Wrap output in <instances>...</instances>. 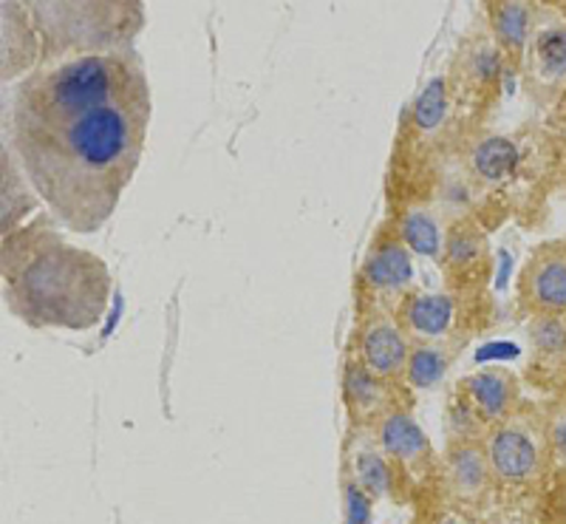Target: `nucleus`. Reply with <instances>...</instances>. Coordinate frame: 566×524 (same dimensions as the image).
Returning <instances> with one entry per match:
<instances>
[{
  "label": "nucleus",
  "mask_w": 566,
  "mask_h": 524,
  "mask_svg": "<svg viewBox=\"0 0 566 524\" xmlns=\"http://www.w3.org/2000/svg\"><path fill=\"white\" fill-rule=\"evenodd\" d=\"M371 507L374 499L346 473V480H343V522L371 524Z\"/></svg>",
  "instance_id": "26"
},
{
  "label": "nucleus",
  "mask_w": 566,
  "mask_h": 524,
  "mask_svg": "<svg viewBox=\"0 0 566 524\" xmlns=\"http://www.w3.org/2000/svg\"><path fill=\"white\" fill-rule=\"evenodd\" d=\"M482 448L499 491H524L535 488L549 471V448L544 434V415L522 406L515 415L504 417L484 431Z\"/></svg>",
  "instance_id": "4"
},
{
  "label": "nucleus",
  "mask_w": 566,
  "mask_h": 524,
  "mask_svg": "<svg viewBox=\"0 0 566 524\" xmlns=\"http://www.w3.org/2000/svg\"><path fill=\"white\" fill-rule=\"evenodd\" d=\"M527 85L538 99L555 97L566 85V20L547 14L535 18L533 38L524 52Z\"/></svg>",
  "instance_id": "12"
},
{
  "label": "nucleus",
  "mask_w": 566,
  "mask_h": 524,
  "mask_svg": "<svg viewBox=\"0 0 566 524\" xmlns=\"http://www.w3.org/2000/svg\"><path fill=\"white\" fill-rule=\"evenodd\" d=\"M371 434L377 446H380V451L388 457V462L397 468L402 485L422 488L428 480H437L439 453L408 408H391L371 428Z\"/></svg>",
  "instance_id": "6"
},
{
  "label": "nucleus",
  "mask_w": 566,
  "mask_h": 524,
  "mask_svg": "<svg viewBox=\"0 0 566 524\" xmlns=\"http://www.w3.org/2000/svg\"><path fill=\"white\" fill-rule=\"evenodd\" d=\"M457 406L462 420L473 422L476 437H482L490 426L502 422L524 406L518 377L499 366L473 371L457 386Z\"/></svg>",
  "instance_id": "9"
},
{
  "label": "nucleus",
  "mask_w": 566,
  "mask_h": 524,
  "mask_svg": "<svg viewBox=\"0 0 566 524\" xmlns=\"http://www.w3.org/2000/svg\"><path fill=\"white\" fill-rule=\"evenodd\" d=\"M34 188L29 185L27 174L20 170L12 150H3V235L14 233L23 227V219L38 208Z\"/></svg>",
  "instance_id": "21"
},
{
  "label": "nucleus",
  "mask_w": 566,
  "mask_h": 524,
  "mask_svg": "<svg viewBox=\"0 0 566 524\" xmlns=\"http://www.w3.org/2000/svg\"><path fill=\"white\" fill-rule=\"evenodd\" d=\"M515 295L530 317L566 315V241L535 247L518 275Z\"/></svg>",
  "instance_id": "10"
},
{
  "label": "nucleus",
  "mask_w": 566,
  "mask_h": 524,
  "mask_svg": "<svg viewBox=\"0 0 566 524\" xmlns=\"http://www.w3.org/2000/svg\"><path fill=\"white\" fill-rule=\"evenodd\" d=\"M413 340L399 326L391 312H371L363 315L354 332L352 355L380 380L406 386V369L411 360Z\"/></svg>",
  "instance_id": "8"
},
{
  "label": "nucleus",
  "mask_w": 566,
  "mask_h": 524,
  "mask_svg": "<svg viewBox=\"0 0 566 524\" xmlns=\"http://www.w3.org/2000/svg\"><path fill=\"white\" fill-rule=\"evenodd\" d=\"M453 355L442 344H413L411 360L406 369V386L417 391L437 389L444 375L451 371Z\"/></svg>",
  "instance_id": "23"
},
{
  "label": "nucleus",
  "mask_w": 566,
  "mask_h": 524,
  "mask_svg": "<svg viewBox=\"0 0 566 524\" xmlns=\"http://www.w3.org/2000/svg\"><path fill=\"white\" fill-rule=\"evenodd\" d=\"M457 310L453 292H424L411 286L394 301L391 315L413 344H442L457 326Z\"/></svg>",
  "instance_id": "13"
},
{
  "label": "nucleus",
  "mask_w": 566,
  "mask_h": 524,
  "mask_svg": "<svg viewBox=\"0 0 566 524\" xmlns=\"http://www.w3.org/2000/svg\"><path fill=\"white\" fill-rule=\"evenodd\" d=\"M530 340L541 366L566 371V315L530 317Z\"/></svg>",
  "instance_id": "24"
},
{
  "label": "nucleus",
  "mask_w": 566,
  "mask_h": 524,
  "mask_svg": "<svg viewBox=\"0 0 566 524\" xmlns=\"http://www.w3.org/2000/svg\"><path fill=\"white\" fill-rule=\"evenodd\" d=\"M504 63H507V57L493 40V34H484V38L470 40L468 45H462V54H459L451 74H448L453 99L464 97L470 103H476V99L488 103L502 85Z\"/></svg>",
  "instance_id": "15"
},
{
  "label": "nucleus",
  "mask_w": 566,
  "mask_h": 524,
  "mask_svg": "<svg viewBox=\"0 0 566 524\" xmlns=\"http://www.w3.org/2000/svg\"><path fill=\"white\" fill-rule=\"evenodd\" d=\"M0 272L9 312L32 329L88 332L108 312L105 261L63 239L49 219L3 235Z\"/></svg>",
  "instance_id": "2"
},
{
  "label": "nucleus",
  "mask_w": 566,
  "mask_h": 524,
  "mask_svg": "<svg viewBox=\"0 0 566 524\" xmlns=\"http://www.w3.org/2000/svg\"><path fill=\"white\" fill-rule=\"evenodd\" d=\"M150 85L134 49L34 69L12 91L7 148L57 224L94 233L139 168Z\"/></svg>",
  "instance_id": "1"
},
{
  "label": "nucleus",
  "mask_w": 566,
  "mask_h": 524,
  "mask_svg": "<svg viewBox=\"0 0 566 524\" xmlns=\"http://www.w3.org/2000/svg\"><path fill=\"white\" fill-rule=\"evenodd\" d=\"M490 34L510 63H522L535 29L533 0H488Z\"/></svg>",
  "instance_id": "20"
},
{
  "label": "nucleus",
  "mask_w": 566,
  "mask_h": 524,
  "mask_svg": "<svg viewBox=\"0 0 566 524\" xmlns=\"http://www.w3.org/2000/svg\"><path fill=\"white\" fill-rule=\"evenodd\" d=\"M348 476H352L374 502L391 496L406 502L402 491H408L399 480L397 468L388 462L386 453L380 451L377 440H374L371 428H363V431H354V448H352V468H348Z\"/></svg>",
  "instance_id": "18"
},
{
  "label": "nucleus",
  "mask_w": 566,
  "mask_h": 524,
  "mask_svg": "<svg viewBox=\"0 0 566 524\" xmlns=\"http://www.w3.org/2000/svg\"><path fill=\"white\" fill-rule=\"evenodd\" d=\"M399 389H402V386H394V382H386L377 375H371V371L348 352L346 363H343V400H346V411L354 431L374 428L391 408H397Z\"/></svg>",
  "instance_id": "16"
},
{
  "label": "nucleus",
  "mask_w": 566,
  "mask_h": 524,
  "mask_svg": "<svg viewBox=\"0 0 566 524\" xmlns=\"http://www.w3.org/2000/svg\"><path fill=\"white\" fill-rule=\"evenodd\" d=\"M442 272L451 290H476L490 275V244L482 224L473 219H453L444 227Z\"/></svg>",
  "instance_id": "11"
},
{
  "label": "nucleus",
  "mask_w": 566,
  "mask_h": 524,
  "mask_svg": "<svg viewBox=\"0 0 566 524\" xmlns=\"http://www.w3.org/2000/svg\"><path fill=\"white\" fill-rule=\"evenodd\" d=\"M40 38V65L128 52L145 29V0H20Z\"/></svg>",
  "instance_id": "3"
},
{
  "label": "nucleus",
  "mask_w": 566,
  "mask_h": 524,
  "mask_svg": "<svg viewBox=\"0 0 566 524\" xmlns=\"http://www.w3.org/2000/svg\"><path fill=\"white\" fill-rule=\"evenodd\" d=\"M437 488L442 493V502L448 507L479 513L490 502L493 491H499L493 482V473L488 465L479 437H457L439 457Z\"/></svg>",
  "instance_id": "5"
},
{
  "label": "nucleus",
  "mask_w": 566,
  "mask_h": 524,
  "mask_svg": "<svg viewBox=\"0 0 566 524\" xmlns=\"http://www.w3.org/2000/svg\"><path fill=\"white\" fill-rule=\"evenodd\" d=\"M453 88L448 74H437L424 83L413 103L408 105L402 130H399V150L428 148L448 130L453 117Z\"/></svg>",
  "instance_id": "14"
},
{
  "label": "nucleus",
  "mask_w": 566,
  "mask_h": 524,
  "mask_svg": "<svg viewBox=\"0 0 566 524\" xmlns=\"http://www.w3.org/2000/svg\"><path fill=\"white\" fill-rule=\"evenodd\" d=\"M394 221H397L399 235H402V241H406L413 255H419V259H439L442 255L444 227L439 224L431 210L413 205V208L402 210L399 219Z\"/></svg>",
  "instance_id": "22"
},
{
  "label": "nucleus",
  "mask_w": 566,
  "mask_h": 524,
  "mask_svg": "<svg viewBox=\"0 0 566 524\" xmlns=\"http://www.w3.org/2000/svg\"><path fill=\"white\" fill-rule=\"evenodd\" d=\"M431 524H484L476 513H468V511H459V507H448L439 511V516H433Z\"/></svg>",
  "instance_id": "27"
},
{
  "label": "nucleus",
  "mask_w": 566,
  "mask_h": 524,
  "mask_svg": "<svg viewBox=\"0 0 566 524\" xmlns=\"http://www.w3.org/2000/svg\"><path fill=\"white\" fill-rule=\"evenodd\" d=\"M544 434H547L549 465L555 471L566 473V397L564 400L549 402L544 411Z\"/></svg>",
  "instance_id": "25"
},
{
  "label": "nucleus",
  "mask_w": 566,
  "mask_h": 524,
  "mask_svg": "<svg viewBox=\"0 0 566 524\" xmlns=\"http://www.w3.org/2000/svg\"><path fill=\"white\" fill-rule=\"evenodd\" d=\"M43 49L27 7L20 0H3V83L40 69Z\"/></svg>",
  "instance_id": "19"
},
{
  "label": "nucleus",
  "mask_w": 566,
  "mask_h": 524,
  "mask_svg": "<svg viewBox=\"0 0 566 524\" xmlns=\"http://www.w3.org/2000/svg\"><path fill=\"white\" fill-rule=\"evenodd\" d=\"M524 148L510 136L484 134L468 145L464 154V170L479 188H504L515 176L522 174Z\"/></svg>",
  "instance_id": "17"
},
{
  "label": "nucleus",
  "mask_w": 566,
  "mask_h": 524,
  "mask_svg": "<svg viewBox=\"0 0 566 524\" xmlns=\"http://www.w3.org/2000/svg\"><path fill=\"white\" fill-rule=\"evenodd\" d=\"M413 281V253L402 241L397 230V221L388 219L377 227L371 244L366 250V259L360 266V298L397 301L402 292L411 290Z\"/></svg>",
  "instance_id": "7"
}]
</instances>
